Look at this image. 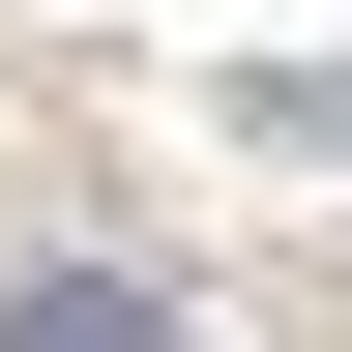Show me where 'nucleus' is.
I'll list each match as a JSON object with an SVG mask.
<instances>
[{"mask_svg":"<svg viewBox=\"0 0 352 352\" xmlns=\"http://www.w3.org/2000/svg\"><path fill=\"white\" fill-rule=\"evenodd\" d=\"M0 352H176V294H118V264H59V294H0Z\"/></svg>","mask_w":352,"mask_h":352,"instance_id":"nucleus-1","label":"nucleus"}]
</instances>
